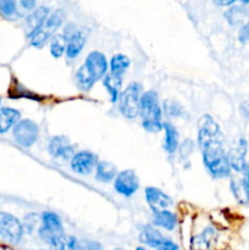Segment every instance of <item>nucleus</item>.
Segmentation results:
<instances>
[{"label":"nucleus","mask_w":249,"mask_h":250,"mask_svg":"<svg viewBox=\"0 0 249 250\" xmlns=\"http://www.w3.org/2000/svg\"><path fill=\"white\" fill-rule=\"evenodd\" d=\"M198 146L210 175L215 178L228 177L231 166L224 148V134L210 115H204L198 122Z\"/></svg>","instance_id":"obj_1"},{"label":"nucleus","mask_w":249,"mask_h":250,"mask_svg":"<svg viewBox=\"0 0 249 250\" xmlns=\"http://www.w3.org/2000/svg\"><path fill=\"white\" fill-rule=\"evenodd\" d=\"M139 115L142 117V126L145 131L156 133L163 129V110L155 90H148L142 94Z\"/></svg>","instance_id":"obj_2"},{"label":"nucleus","mask_w":249,"mask_h":250,"mask_svg":"<svg viewBox=\"0 0 249 250\" xmlns=\"http://www.w3.org/2000/svg\"><path fill=\"white\" fill-rule=\"evenodd\" d=\"M63 20H65V14L62 10H56L53 14L49 15L44 23L36 32L28 36L31 45L34 48H43L48 43L49 39L55 36V32L60 28Z\"/></svg>","instance_id":"obj_3"},{"label":"nucleus","mask_w":249,"mask_h":250,"mask_svg":"<svg viewBox=\"0 0 249 250\" xmlns=\"http://www.w3.org/2000/svg\"><path fill=\"white\" fill-rule=\"evenodd\" d=\"M142 97V85L139 83H131L119 97V110L126 119H136L139 115Z\"/></svg>","instance_id":"obj_4"},{"label":"nucleus","mask_w":249,"mask_h":250,"mask_svg":"<svg viewBox=\"0 0 249 250\" xmlns=\"http://www.w3.org/2000/svg\"><path fill=\"white\" fill-rule=\"evenodd\" d=\"M23 236V226L17 217L7 212H0V239L10 244H17Z\"/></svg>","instance_id":"obj_5"},{"label":"nucleus","mask_w":249,"mask_h":250,"mask_svg":"<svg viewBox=\"0 0 249 250\" xmlns=\"http://www.w3.org/2000/svg\"><path fill=\"white\" fill-rule=\"evenodd\" d=\"M14 139L23 148H29L39 137L38 125L32 120H20L12 128Z\"/></svg>","instance_id":"obj_6"},{"label":"nucleus","mask_w":249,"mask_h":250,"mask_svg":"<svg viewBox=\"0 0 249 250\" xmlns=\"http://www.w3.org/2000/svg\"><path fill=\"white\" fill-rule=\"evenodd\" d=\"M83 67H84L88 76L94 82H98L100 78H104V76L106 75L109 65H107L106 56L104 54L100 53V51H92L85 58Z\"/></svg>","instance_id":"obj_7"},{"label":"nucleus","mask_w":249,"mask_h":250,"mask_svg":"<svg viewBox=\"0 0 249 250\" xmlns=\"http://www.w3.org/2000/svg\"><path fill=\"white\" fill-rule=\"evenodd\" d=\"M63 233L62 222L60 217L51 211H45L42 215V226L39 229V236L46 243H50L55 237Z\"/></svg>","instance_id":"obj_8"},{"label":"nucleus","mask_w":249,"mask_h":250,"mask_svg":"<svg viewBox=\"0 0 249 250\" xmlns=\"http://www.w3.org/2000/svg\"><path fill=\"white\" fill-rule=\"evenodd\" d=\"M139 188V180L133 170H124L115 177L114 189L122 197L129 198L137 193Z\"/></svg>","instance_id":"obj_9"},{"label":"nucleus","mask_w":249,"mask_h":250,"mask_svg":"<svg viewBox=\"0 0 249 250\" xmlns=\"http://www.w3.org/2000/svg\"><path fill=\"white\" fill-rule=\"evenodd\" d=\"M98 156L95 154L90 153L87 150L77 151L71 159V168L75 173H78L81 176L90 175L93 171L97 168Z\"/></svg>","instance_id":"obj_10"},{"label":"nucleus","mask_w":249,"mask_h":250,"mask_svg":"<svg viewBox=\"0 0 249 250\" xmlns=\"http://www.w3.org/2000/svg\"><path fill=\"white\" fill-rule=\"evenodd\" d=\"M48 151L53 158L68 160L75 155V146L70 143V139L65 136H55L48 144Z\"/></svg>","instance_id":"obj_11"},{"label":"nucleus","mask_w":249,"mask_h":250,"mask_svg":"<svg viewBox=\"0 0 249 250\" xmlns=\"http://www.w3.org/2000/svg\"><path fill=\"white\" fill-rule=\"evenodd\" d=\"M145 200L153 212L168 210V208L172 205V199H171L166 193H164L163 190H160L159 188L155 187L146 188Z\"/></svg>","instance_id":"obj_12"},{"label":"nucleus","mask_w":249,"mask_h":250,"mask_svg":"<svg viewBox=\"0 0 249 250\" xmlns=\"http://www.w3.org/2000/svg\"><path fill=\"white\" fill-rule=\"evenodd\" d=\"M247 151H248V142L244 138H241L238 141V144L229 151V154H227L232 170H234L236 172H242V171L247 170V166H248L246 160Z\"/></svg>","instance_id":"obj_13"},{"label":"nucleus","mask_w":249,"mask_h":250,"mask_svg":"<svg viewBox=\"0 0 249 250\" xmlns=\"http://www.w3.org/2000/svg\"><path fill=\"white\" fill-rule=\"evenodd\" d=\"M66 37H67V48H66L65 54L67 59L73 60L83 50L87 38H85L84 33L82 31H76V29L71 32L70 34H66Z\"/></svg>","instance_id":"obj_14"},{"label":"nucleus","mask_w":249,"mask_h":250,"mask_svg":"<svg viewBox=\"0 0 249 250\" xmlns=\"http://www.w3.org/2000/svg\"><path fill=\"white\" fill-rule=\"evenodd\" d=\"M21 112L14 107H0V134H4L14 128L15 125L20 121Z\"/></svg>","instance_id":"obj_15"},{"label":"nucleus","mask_w":249,"mask_h":250,"mask_svg":"<svg viewBox=\"0 0 249 250\" xmlns=\"http://www.w3.org/2000/svg\"><path fill=\"white\" fill-rule=\"evenodd\" d=\"M217 239V232L214 227H207L199 236L192 239V248L198 250H208L214 246Z\"/></svg>","instance_id":"obj_16"},{"label":"nucleus","mask_w":249,"mask_h":250,"mask_svg":"<svg viewBox=\"0 0 249 250\" xmlns=\"http://www.w3.org/2000/svg\"><path fill=\"white\" fill-rule=\"evenodd\" d=\"M49 12H50L49 7L39 6L37 7V9H34L33 11L27 16L26 26L27 28H28V36L33 33V32H36L37 29L44 23V21H45V20L48 19L49 15H50Z\"/></svg>","instance_id":"obj_17"},{"label":"nucleus","mask_w":249,"mask_h":250,"mask_svg":"<svg viewBox=\"0 0 249 250\" xmlns=\"http://www.w3.org/2000/svg\"><path fill=\"white\" fill-rule=\"evenodd\" d=\"M165 241V237L154 226H144L141 231V242L150 248L158 249Z\"/></svg>","instance_id":"obj_18"},{"label":"nucleus","mask_w":249,"mask_h":250,"mask_svg":"<svg viewBox=\"0 0 249 250\" xmlns=\"http://www.w3.org/2000/svg\"><path fill=\"white\" fill-rule=\"evenodd\" d=\"M163 129L165 132V139H164V149L166 153L173 154L178 149V132L173 125L170 122H164Z\"/></svg>","instance_id":"obj_19"},{"label":"nucleus","mask_w":249,"mask_h":250,"mask_svg":"<svg viewBox=\"0 0 249 250\" xmlns=\"http://www.w3.org/2000/svg\"><path fill=\"white\" fill-rule=\"evenodd\" d=\"M153 225L154 226L161 227L166 231H172L177 226V217L170 210H164V211L153 212Z\"/></svg>","instance_id":"obj_20"},{"label":"nucleus","mask_w":249,"mask_h":250,"mask_svg":"<svg viewBox=\"0 0 249 250\" xmlns=\"http://www.w3.org/2000/svg\"><path fill=\"white\" fill-rule=\"evenodd\" d=\"M103 84H104L105 89L107 90L110 95V99L112 103L119 100L120 94H121V87H122V77L120 76H115L112 73H106L103 78Z\"/></svg>","instance_id":"obj_21"},{"label":"nucleus","mask_w":249,"mask_h":250,"mask_svg":"<svg viewBox=\"0 0 249 250\" xmlns=\"http://www.w3.org/2000/svg\"><path fill=\"white\" fill-rule=\"evenodd\" d=\"M117 176L116 167L109 161H99L95 168V178L103 183L111 182Z\"/></svg>","instance_id":"obj_22"},{"label":"nucleus","mask_w":249,"mask_h":250,"mask_svg":"<svg viewBox=\"0 0 249 250\" xmlns=\"http://www.w3.org/2000/svg\"><path fill=\"white\" fill-rule=\"evenodd\" d=\"M129 65H131V61H129L128 56L124 55V54H116L110 60V73L122 77V75L128 70Z\"/></svg>","instance_id":"obj_23"},{"label":"nucleus","mask_w":249,"mask_h":250,"mask_svg":"<svg viewBox=\"0 0 249 250\" xmlns=\"http://www.w3.org/2000/svg\"><path fill=\"white\" fill-rule=\"evenodd\" d=\"M225 17L232 26H238L246 22L248 19V11L243 6H232L231 9L225 12Z\"/></svg>","instance_id":"obj_24"},{"label":"nucleus","mask_w":249,"mask_h":250,"mask_svg":"<svg viewBox=\"0 0 249 250\" xmlns=\"http://www.w3.org/2000/svg\"><path fill=\"white\" fill-rule=\"evenodd\" d=\"M67 48V37L63 34H55L50 41V54L55 59L61 58L66 53Z\"/></svg>","instance_id":"obj_25"},{"label":"nucleus","mask_w":249,"mask_h":250,"mask_svg":"<svg viewBox=\"0 0 249 250\" xmlns=\"http://www.w3.org/2000/svg\"><path fill=\"white\" fill-rule=\"evenodd\" d=\"M75 82L78 89L82 90V92H89L95 83L94 81L88 76V73L85 72L83 66H81V67L77 70V72H76Z\"/></svg>","instance_id":"obj_26"},{"label":"nucleus","mask_w":249,"mask_h":250,"mask_svg":"<svg viewBox=\"0 0 249 250\" xmlns=\"http://www.w3.org/2000/svg\"><path fill=\"white\" fill-rule=\"evenodd\" d=\"M231 189L233 192L234 197L237 200L241 203L248 202V197H247L246 186H244V181H236L233 180L231 182Z\"/></svg>","instance_id":"obj_27"},{"label":"nucleus","mask_w":249,"mask_h":250,"mask_svg":"<svg viewBox=\"0 0 249 250\" xmlns=\"http://www.w3.org/2000/svg\"><path fill=\"white\" fill-rule=\"evenodd\" d=\"M0 12L5 17H14L17 14L16 0H0Z\"/></svg>","instance_id":"obj_28"},{"label":"nucleus","mask_w":249,"mask_h":250,"mask_svg":"<svg viewBox=\"0 0 249 250\" xmlns=\"http://www.w3.org/2000/svg\"><path fill=\"white\" fill-rule=\"evenodd\" d=\"M11 95H12L11 98H28V99H32V100H41L39 95L29 92V90H27L26 88L22 87V85H19L16 89V93H12Z\"/></svg>","instance_id":"obj_29"},{"label":"nucleus","mask_w":249,"mask_h":250,"mask_svg":"<svg viewBox=\"0 0 249 250\" xmlns=\"http://www.w3.org/2000/svg\"><path fill=\"white\" fill-rule=\"evenodd\" d=\"M165 106H164V109H165L166 114L168 115V116L173 117V116H178V115H181V111H182V109H181V106L178 104H176V103L173 102H170V100H167V102H165Z\"/></svg>","instance_id":"obj_30"},{"label":"nucleus","mask_w":249,"mask_h":250,"mask_svg":"<svg viewBox=\"0 0 249 250\" xmlns=\"http://www.w3.org/2000/svg\"><path fill=\"white\" fill-rule=\"evenodd\" d=\"M76 250H102V247L95 242H78Z\"/></svg>","instance_id":"obj_31"},{"label":"nucleus","mask_w":249,"mask_h":250,"mask_svg":"<svg viewBox=\"0 0 249 250\" xmlns=\"http://www.w3.org/2000/svg\"><path fill=\"white\" fill-rule=\"evenodd\" d=\"M238 38L242 43H247V42L249 41V22L244 23L243 26H242V28L239 29Z\"/></svg>","instance_id":"obj_32"},{"label":"nucleus","mask_w":249,"mask_h":250,"mask_svg":"<svg viewBox=\"0 0 249 250\" xmlns=\"http://www.w3.org/2000/svg\"><path fill=\"white\" fill-rule=\"evenodd\" d=\"M156 250H178V246L175 243V242L170 241V239H166L160 244Z\"/></svg>","instance_id":"obj_33"},{"label":"nucleus","mask_w":249,"mask_h":250,"mask_svg":"<svg viewBox=\"0 0 249 250\" xmlns=\"http://www.w3.org/2000/svg\"><path fill=\"white\" fill-rule=\"evenodd\" d=\"M193 150V143L192 141H189V139H187V141L183 142L182 146H181V154H182V156H189V154L192 153Z\"/></svg>","instance_id":"obj_34"},{"label":"nucleus","mask_w":249,"mask_h":250,"mask_svg":"<svg viewBox=\"0 0 249 250\" xmlns=\"http://www.w3.org/2000/svg\"><path fill=\"white\" fill-rule=\"evenodd\" d=\"M20 4L27 11H32V10L36 9L37 0H20Z\"/></svg>","instance_id":"obj_35"},{"label":"nucleus","mask_w":249,"mask_h":250,"mask_svg":"<svg viewBox=\"0 0 249 250\" xmlns=\"http://www.w3.org/2000/svg\"><path fill=\"white\" fill-rule=\"evenodd\" d=\"M219 6H229V5H233L234 2L239 1V0H214Z\"/></svg>","instance_id":"obj_36"},{"label":"nucleus","mask_w":249,"mask_h":250,"mask_svg":"<svg viewBox=\"0 0 249 250\" xmlns=\"http://www.w3.org/2000/svg\"><path fill=\"white\" fill-rule=\"evenodd\" d=\"M241 112L244 117H249V102L243 103L241 105Z\"/></svg>","instance_id":"obj_37"},{"label":"nucleus","mask_w":249,"mask_h":250,"mask_svg":"<svg viewBox=\"0 0 249 250\" xmlns=\"http://www.w3.org/2000/svg\"><path fill=\"white\" fill-rule=\"evenodd\" d=\"M239 2H242L243 5H246V4H249V0H239Z\"/></svg>","instance_id":"obj_38"},{"label":"nucleus","mask_w":249,"mask_h":250,"mask_svg":"<svg viewBox=\"0 0 249 250\" xmlns=\"http://www.w3.org/2000/svg\"><path fill=\"white\" fill-rule=\"evenodd\" d=\"M136 250H149V249H146V248H144V247H138V248H137Z\"/></svg>","instance_id":"obj_39"},{"label":"nucleus","mask_w":249,"mask_h":250,"mask_svg":"<svg viewBox=\"0 0 249 250\" xmlns=\"http://www.w3.org/2000/svg\"><path fill=\"white\" fill-rule=\"evenodd\" d=\"M0 103H1V99H0Z\"/></svg>","instance_id":"obj_40"},{"label":"nucleus","mask_w":249,"mask_h":250,"mask_svg":"<svg viewBox=\"0 0 249 250\" xmlns=\"http://www.w3.org/2000/svg\"><path fill=\"white\" fill-rule=\"evenodd\" d=\"M116 250H121V249H116Z\"/></svg>","instance_id":"obj_41"}]
</instances>
